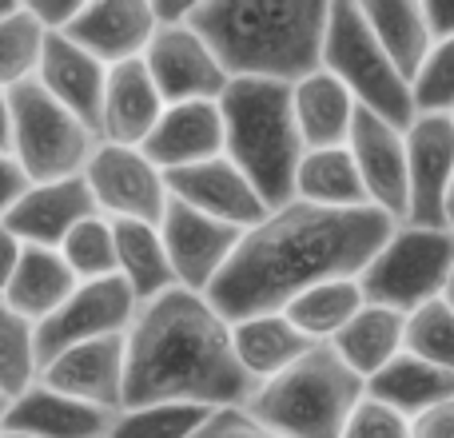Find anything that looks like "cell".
Masks as SVG:
<instances>
[{"label":"cell","mask_w":454,"mask_h":438,"mask_svg":"<svg viewBox=\"0 0 454 438\" xmlns=\"http://www.w3.org/2000/svg\"><path fill=\"white\" fill-rule=\"evenodd\" d=\"M395 227L399 223L375 207L327 212L291 199L243 231L235 255L207 291V303L227 323L283 311L291 299L327 279H359Z\"/></svg>","instance_id":"obj_1"},{"label":"cell","mask_w":454,"mask_h":438,"mask_svg":"<svg viewBox=\"0 0 454 438\" xmlns=\"http://www.w3.org/2000/svg\"><path fill=\"white\" fill-rule=\"evenodd\" d=\"M128 343L124 411L192 403L223 411L247 407L255 379L243 371L231 343V323L196 291H168L136 311Z\"/></svg>","instance_id":"obj_2"},{"label":"cell","mask_w":454,"mask_h":438,"mask_svg":"<svg viewBox=\"0 0 454 438\" xmlns=\"http://www.w3.org/2000/svg\"><path fill=\"white\" fill-rule=\"evenodd\" d=\"M327 0H200L196 28L231 80L299 84L323 68Z\"/></svg>","instance_id":"obj_3"},{"label":"cell","mask_w":454,"mask_h":438,"mask_svg":"<svg viewBox=\"0 0 454 438\" xmlns=\"http://www.w3.org/2000/svg\"><path fill=\"white\" fill-rule=\"evenodd\" d=\"M223 112V156L239 168L267 204V212L295 199V172L307 156L295 128L291 88L271 80H231L220 96Z\"/></svg>","instance_id":"obj_4"},{"label":"cell","mask_w":454,"mask_h":438,"mask_svg":"<svg viewBox=\"0 0 454 438\" xmlns=\"http://www.w3.org/2000/svg\"><path fill=\"white\" fill-rule=\"evenodd\" d=\"M363 399L367 383L339 359L335 347L319 343L283 375L259 383L243 411L279 438H343Z\"/></svg>","instance_id":"obj_5"},{"label":"cell","mask_w":454,"mask_h":438,"mask_svg":"<svg viewBox=\"0 0 454 438\" xmlns=\"http://www.w3.org/2000/svg\"><path fill=\"white\" fill-rule=\"evenodd\" d=\"M323 68L355 96L363 112L387 120L391 128L407 132L415 124V88L379 48L375 32L363 20V8L351 0H335L327 16L323 40Z\"/></svg>","instance_id":"obj_6"},{"label":"cell","mask_w":454,"mask_h":438,"mask_svg":"<svg viewBox=\"0 0 454 438\" xmlns=\"http://www.w3.org/2000/svg\"><path fill=\"white\" fill-rule=\"evenodd\" d=\"M454 275V227L399 223L359 275L363 299L399 315L439 303Z\"/></svg>","instance_id":"obj_7"},{"label":"cell","mask_w":454,"mask_h":438,"mask_svg":"<svg viewBox=\"0 0 454 438\" xmlns=\"http://www.w3.org/2000/svg\"><path fill=\"white\" fill-rule=\"evenodd\" d=\"M8 120H12V144L8 156L24 168L32 184H56L84 176L100 136L76 120L64 104H56L36 80L8 92Z\"/></svg>","instance_id":"obj_8"},{"label":"cell","mask_w":454,"mask_h":438,"mask_svg":"<svg viewBox=\"0 0 454 438\" xmlns=\"http://www.w3.org/2000/svg\"><path fill=\"white\" fill-rule=\"evenodd\" d=\"M136 311H140V303H136V295L128 291V283L120 279V275L96 279V283H80V287L64 299L60 311L48 315L36 327L40 367L80 343H96V339H108V335H128Z\"/></svg>","instance_id":"obj_9"},{"label":"cell","mask_w":454,"mask_h":438,"mask_svg":"<svg viewBox=\"0 0 454 438\" xmlns=\"http://www.w3.org/2000/svg\"><path fill=\"white\" fill-rule=\"evenodd\" d=\"M84 184L104 219H136V223H160L168 212V180L140 148L100 144L84 168Z\"/></svg>","instance_id":"obj_10"},{"label":"cell","mask_w":454,"mask_h":438,"mask_svg":"<svg viewBox=\"0 0 454 438\" xmlns=\"http://www.w3.org/2000/svg\"><path fill=\"white\" fill-rule=\"evenodd\" d=\"M144 68L156 80L164 104H200V100H220L231 84L223 64L207 48V40L196 28H156L148 52H144Z\"/></svg>","instance_id":"obj_11"},{"label":"cell","mask_w":454,"mask_h":438,"mask_svg":"<svg viewBox=\"0 0 454 438\" xmlns=\"http://www.w3.org/2000/svg\"><path fill=\"white\" fill-rule=\"evenodd\" d=\"M160 235H164L176 287L196 291V295L212 291V283L220 279L227 259L235 255V247L243 239L239 227L215 223V219L184 207L180 199H168V212L160 219Z\"/></svg>","instance_id":"obj_12"},{"label":"cell","mask_w":454,"mask_h":438,"mask_svg":"<svg viewBox=\"0 0 454 438\" xmlns=\"http://www.w3.org/2000/svg\"><path fill=\"white\" fill-rule=\"evenodd\" d=\"M407 219L415 227H447L454 188V120L415 116L407 128Z\"/></svg>","instance_id":"obj_13"},{"label":"cell","mask_w":454,"mask_h":438,"mask_svg":"<svg viewBox=\"0 0 454 438\" xmlns=\"http://www.w3.org/2000/svg\"><path fill=\"white\" fill-rule=\"evenodd\" d=\"M347 152H351L355 168H359L367 204L375 212L391 215L395 223L407 219V132L391 128L387 120L371 116V112H355L351 136H347Z\"/></svg>","instance_id":"obj_14"},{"label":"cell","mask_w":454,"mask_h":438,"mask_svg":"<svg viewBox=\"0 0 454 438\" xmlns=\"http://www.w3.org/2000/svg\"><path fill=\"white\" fill-rule=\"evenodd\" d=\"M124 379H128L124 335L80 343L40 367V383L44 387H52V391L68 395L76 403H88L96 411H108V415L124 411Z\"/></svg>","instance_id":"obj_15"},{"label":"cell","mask_w":454,"mask_h":438,"mask_svg":"<svg viewBox=\"0 0 454 438\" xmlns=\"http://www.w3.org/2000/svg\"><path fill=\"white\" fill-rule=\"evenodd\" d=\"M156 28L160 24L152 12V0H84L80 16L60 36L84 48L104 68H116V64L144 60Z\"/></svg>","instance_id":"obj_16"},{"label":"cell","mask_w":454,"mask_h":438,"mask_svg":"<svg viewBox=\"0 0 454 438\" xmlns=\"http://www.w3.org/2000/svg\"><path fill=\"white\" fill-rule=\"evenodd\" d=\"M164 180H168L172 199H180L192 212L215 219V223L247 231V227H255L267 215V204L259 199V192L251 188V180L227 156H215L196 168H180V172H168Z\"/></svg>","instance_id":"obj_17"},{"label":"cell","mask_w":454,"mask_h":438,"mask_svg":"<svg viewBox=\"0 0 454 438\" xmlns=\"http://www.w3.org/2000/svg\"><path fill=\"white\" fill-rule=\"evenodd\" d=\"M92 215L100 212H96V199L88 192L84 176H72V180H56V184H32L20 196V204L4 215V227L24 247L60 251V243L72 235V227H80Z\"/></svg>","instance_id":"obj_18"},{"label":"cell","mask_w":454,"mask_h":438,"mask_svg":"<svg viewBox=\"0 0 454 438\" xmlns=\"http://www.w3.org/2000/svg\"><path fill=\"white\" fill-rule=\"evenodd\" d=\"M144 156L160 168V172H180V168H196L207 160L223 156L227 136H223V112L220 100H200V104H172L164 108L160 124L144 140Z\"/></svg>","instance_id":"obj_19"},{"label":"cell","mask_w":454,"mask_h":438,"mask_svg":"<svg viewBox=\"0 0 454 438\" xmlns=\"http://www.w3.org/2000/svg\"><path fill=\"white\" fill-rule=\"evenodd\" d=\"M164 96L156 80L148 76L144 60L116 64L108 68L104 84V108H100V144H120V148H144L152 128L164 116Z\"/></svg>","instance_id":"obj_20"},{"label":"cell","mask_w":454,"mask_h":438,"mask_svg":"<svg viewBox=\"0 0 454 438\" xmlns=\"http://www.w3.org/2000/svg\"><path fill=\"white\" fill-rule=\"evenodd\" d=\"M36 84L100 136L104 84H108V68H104L100 60H92V56L72 44L68 36H48L40 68H36Z\"/></svg>","instance_id":"obj_21"},{"label":"cell","mask_w":454,"mask_h":438,"mask_svg":"<svg viewBox=\"0 0 454 438\" xmlns=\"http://www.w3.org/2000/svg\"><path fill=\"white\" fill-rule=\"evenodd\" d=\"M112 418L116 415L68 399V395L52 391L36 379L20 399L8 403L4 431L24 438H108Z\"/></svg>","instance_id":"obj_22"},{"label":"cell","mask_w":454,"mask_h":438,"mask_svg":"<svg viewBox=\"0 0 454 438\" xmlns=\"http://www.w3.org/2000/svg\"><path fill=\"white\" fill-rule=\"evenodd\" d=\"M291 108H295V128L307 152L347 148V136H351L359 104L327 68L291 84Z\"/></svg>","instance_id":"obj_23"},{"label":"cell","mask_w":454,"mask_h":438,"mask_svg":"<svg viewBox=\"0 0 454 438\" xmlns=\"http://www.w3.org/2000/svg\"><path fill=\"white\" fill-rule=\"evenodd\" d=\"M367 399L383 403L395 415L415 423V418L454 403V375L439 371L434 363L419 359V355L403 351V355H395L379 375L367 379Z\"/></svg>","instance_id":"obj_24"},{"label":"cell","mask_w":454,"mask_h":438,"mask_svg":"<svg viewBox=\"0 0 454 438\" xmlns=\"http://www.w3.org/2000/svg\"><path fill=\"white\" fill-rule=\"evenodd\" d=\"M76 275L68 271L60 251L52 247H24L20 263H16L12 279H8L0 303L12 307L16 315H24L28 323H44L48 315H56L64 307V299L76 291Z\"/></svg>","instance_id":"obj_25"},{"label":"cell","mask_w":454,"mask_h":438,"mask_svg":"<svg viewBox=\"0 0 454 438\" xmlns=\"http://www.w3.org/2000/svg\"><path fill=\"white\" fill-rule=\"evenodd\" d=\"M231 343H235V355H239L243 371L255 379V387L267 383V379H275V375H283V371H287L291 363L303 359L311 347H319V343L299 335L283 311L251 315V319L231 323Z\"/></svg>","instance_id":"obj_26"},{"label":"cell","mask_w":454,"mask_h":438,"mask_svg":"<svg viewBox=\"0 0 454 438\" xmlns=\"http://www.w3.org/2000/svg\"><path fill=\"white\" fill-rule=\"evenodd\" d=\"M116 231V275L128 283L136 303H152V299L176 291V275L168 263V247L160 223H136V219H112Z\"/></svg>","instance_id":"obj_27"},{"label":"cell","mask_w":454,"mask_h":438,"mask_svg":"<svg viewBox=\"0 0 454 438\" xmlns=\"http://www.w3.org/2000/svg\"><path fill=\"white\" fill-rule=\"evenodd\" d=\"M363 8V20L367 28L375 32L379 48L391 56V64L411 80L415 88V76L419 68L427 64L431 56L434 40H431V28H427V16H423V0H371V4H359Z\"/></svg>","instance_id":"obj_28"},{"label":"cell","mask_w":454,"mask_h":438,"mask_svg":"<svg viewBox=\"0 0 454 438\" xmlns=\"http://www.w3.org/2000/svg\"><path fill=\"white\" fill-rule=\"evenodd\" d=\"M335 355L367 383L371 375L387 367L395 355L407 351V315L387 311V307H363L343 331H339Z\"/></svg>","instance_id":"obj_29"},{"label":"cell","mask_w":454,"mask_h":438,"mask_svg":"<svg viewBox=\"0 0 454 438\" xmlns=\"http://www.w3.org/2000/svg\"><path fill=\"white\" fill-rule=\"evenodd\" d=\"M295 199L299 204H311V207H327V212L371 207L367 192H363V180H359V168H355L347 148L307 152L295 172Z\"/></svg>","instance_id":"obj_30"},{"label":"cell","mask_w":454,"mask_h":438,"mask_svg":"<svg viewBox=\"0 0 454 438\" xmlns=\"http://www.w3.org/2000/svg\"><path fill=\"white\" fill-rule=\"evenodd\" d=\"M367 307L363 299L359 279H327L319 287L303 291L299 299H291L283 307V315L291 319V327L299 331L311 343H335L339 331L355 319V315Z\"/></svg>","instance_id":"obj_31"},{"label":"cell","mask_w":454,"mask_h":438,"mask_svg":"<svg viewBox=\"0 0 454 438\" xmlns=\"http://www.w3.org/2000/svg\"><path fill=\"white\" fill-rule=\"evenodd\" d=\"M40 379L36 359V323L16 315L12 307L0 303V395L8 403L20 399Z\"/></svg>","instance_id":"obj_32"},{"label":"cell","mask_w":454,"mask_h":438,"mask_svg":"<svg viewBox=\"0 0 454 438\" xmlns=\"http://www.w3.org/2000/svg\"><path fill=\"white\" fill-rule=\"evenodd\" d=\"M44 40H48V32L40 28L36 16L24 4L8 20H0V92H12V88L36 80Z\"/></svg>","instance_id":"obj_33"},{"label":"cell","mask_w":454,"mask_h":438,"mask_svg":"<svg viewBox=\"0 0 454 438\" xmlns=\"http://www.w3.org/2000/svg\"><path fill=\"white\" fill-rule=\"evenodd\" d=\"M212 418L207 407L192 403H160V407H132L112 418L108 438H196L200 426Z\"/></svg>","instance_id":"obj_34"},{"label":"cell","mask_w":454,"mask_h":438,"mask_svg":"<svg viewBox=\"0 0 454 438\" xmlns=\"http://www.w3.org/2000/svg\"><path fill=\"white\" fill-rule=\"evenodd\" d=\"M60 255L68 263V271L76 275V283H96L116 275V231L112 219L92 215L80 227H72V235L60 243Z\"/></svg>","instance_id":"obj_35"},{"label":"cell","mask_w":454,"mask_h":438,"mask_svg":"<svg viewBox=\"0 0 454 438\" xmlns=\"http://www.w3.org/2000/svg\"><path fill=\"white\" fill-rule=\"evenodd\" d=\"M407 351L454 375V311L442 299L407 315Z\"/></svg>","instance_id":"obj_36"},{"label":"cell","mask_w":454,"mask_h":438,"mask_svg":"<svg viewBox=\"0 0 454 438\" xmlns=\"http://www.w3.org/2000/svg\"><path fill=\"white\" fill-rule=\"evenodd\" d=\"M454 112V40L431 48L415 76V116H450Z\"/></svg>","instance_id":"obj_37"},{"label":"cell","mask_w":454,"mask_h":438,"mask_svg":"<svg viewBox=\"0 0 454 438\" xmlns=\"http://www.w3.org/2000/svg\"><path fill=\"white\" fill-rule=\"evenodd\" d=\"M343 438H415V423L395 415V411L383 407V403L363 399L359 407H355Z\"/></svg>","instance_id":"obj_38"},{"label":"cell","mask_w":454,"mask_h":438,"mask_svg":"<svg viewBox=\"0 0 454 438\" xmlns=\"http://www.w3.org/2000/svg\"><path fill=\"white\" fill-rule=\"evenodd\" d=\"M196 438H279V434L267 431L243 407H223V411H212V418L200 426Z\"/></svg>","instance_id":"obj_39"},{"label":"cell","mask_w":454,"mask_h":438,"mask_svg":"<svg viewBox=\"0 0 454 438\" xmlns=\"http://www.w3.org/2000/svg\"><path fill=\"white\" fill-rule=\"evenodd\" d=\"M24 8L36 16V24L48 32V36H60V32H68V24L80 16L84 0H24Z\"/></svg>","instance_id":"obj_40"},{"label":"cell","mask_w":454,"mask_h":438,"mask_svg":"<svg viewBox=\"0 0 454 438\" xmlns=\"http://www.w3.org/2000/svg\"><path fill=\"white\" fill-rule=\"evenodd\" d=\"M32 188V180L24 176V168L16 164L8 152H0V219L12 212L16 204H20V196Z\"/></svg>","instance_id":"obj_41"},{"label":"cell","mask_w":454,"mask_h":438,"mask_svg":"<svg viewBox=\"0 0 454 438\" xmlns=\"http://www.w3.org/2000/svg\"><path fill=\"white\" fill-rule=\"evenodd\" d=\"M423 16L434 44L454 40V0H423Z\"/></svg>","instance_id":"obj_42"},{"label":"cell","mask_w":454,"mask_h":438,"mask_svg":"<svg viewBox=\"0 0 454 438\" xmlns=\"http://www.w3.org/2000/svg\"><path fill=\"white\" fill-rule=\"evenodd\" d=\"M415 438H454V403L415 418Z\"/></svg>","instance_id":"obj_43"},{"label":"cell","mask_w":454,"mask_h":438,"mask_svg":"<svg viewBox=\"0 0 454 438\" xmlns=\"http://www.w3.org/2000/svg\"><path fill=\"white\" fill-rule=\"evenodd\" d=\"M20 255H24V243L16 239V235L4 227V219H0V295H4L8 279H12L16 263H20Z\"/></svg>","instance_id":"obj_44"},{"label":"cell","mask_w":454,"mask_h":438,"mask_svg":"<svg viewBox=\"0 0 454 438\" xmlns=\"http://www.w3.org/2000/svg\"><path fill=\"white\" fill-rule=\"evenodd\" d=\"M12 144V120H8V92H0V152Z\"/></svg>","instance_id":"obj_45"},{"label":"cell","mask_w":454,"mask_h":438,"mask_svg":"<svg viewBox=\"0 0 454 438\" xmlns=\"http://www.w3.org/2000/svg\"><path fill=\"white\" fill-rule=\"evenodd\" d=\"M20 4H24V0H0V20H8V16H12Z\"/></svg>","instance_id":"obj_46"},{"label":"cell","mask_w":454,"mask_h":438,"mask_svg":"<svg viewBox=\"0 0 454 438\" xmlns=\"http://www.w3.org/2000/svg\"><path fill=\"white\" fill-rule=\"evenodd\" d=\"M442 303H447V307H450V311H454V275H450V283H447V291H442Z\"/></svg>","instance_id":"obj_47"},{"label":"cell","mask_w":454,"mask_h":438,"mask_svg":"<svg viewBox=\"0 0 454 438\" xmlns=\"http://www.w3.org/2000/svg\"><path fill=\"white\" fill-rule=\"evenodd\" d=\"M447 227H454V188H450V199H447Z\"/></svg>","instance_id":"obj_48"},{"label":"cell","mask_w":454,"mask_h":438,"mask_svg":"<svg viewBox=\"0 0 454 438\" xmlns=\"http://www.w3.org/2000/svg\"><path fill=\"white\" fill-rule=\"evenodd\" d=\"M4 415H8V399L0 395V431H4Z\"/></svg>","instance_id":"obj_49"},{"label":"cell","mask_w":454,"mask_h":438,"mask_svg":"<svg viewBox=\"0 0 454 438\" xmlns=\"http://www.w3.org/2000/svg\"><path fill=\"white\" fill-rule=\"evenodd\" d=\"M0 438H24V434H12V431H0Z\"/></svg>","instance_id":"obj_50"},{"label":"cell","mask_w":454,"mask_h":438,"mask_svg":"<svg viewBox=\"0 0 454 438\" xmlns=\"http://www.w3.org/2000/svg\"><path fill=\"white\" fill-rule=\"evenodd\" d=\"M450 120H454V112H450Z\"/></svg>","instance_id":"obj_51"}]
</instances>
